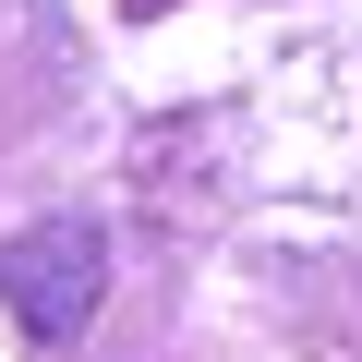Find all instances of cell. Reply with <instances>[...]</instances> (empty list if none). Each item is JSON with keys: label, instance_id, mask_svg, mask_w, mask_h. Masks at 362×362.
<instances>
[{"label": "cell", "instance_id": "6da1fadb", "mask_svg": "<svg viewBox=\"0 0 362 362\" xmlns=\"http://www.w3.org/2000/svg\"><path fill=\"white\" fill-rule=\"evenodd\" d=\"M97 290H109V254H97L85 218H37V230L0 242V314L25 338H85Z\"/></svg>", "mask_w": 362, "mask_h": 362}]
</instances>
